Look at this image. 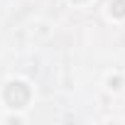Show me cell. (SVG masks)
<instances>
[{
	"label": "cell",
	"mask_w": 125,
	"mask_h": 125,
	"mask_svg": "<svg viewBox=\"0 0 125 125\" xmlns=\"http://www.w3.org/2000/svg\"><path fill=\"white\" fill-rule=\"evenodd\" d=\"M27 88H25V83H12L10 88H8V101L15 105V108H22L25 105V101H27Z\"/></svg>",
	"instance_id": "cell-1"
},
{
	"label": "cell",
	"mask_w": 125,
	"mask_h": 125,
	"mask_svg": "<svg viewBox=\"0 0 125 125\" xmlns=\"http://www.w3.org/2000/svg\"><path fill=\"white\" fill-rule=\"evenodd\" d=\"M110 8H115V15H125V3H123V0H115Z\"/></svg>",
	"instance_id": "cell-2"
}]
</instances>
